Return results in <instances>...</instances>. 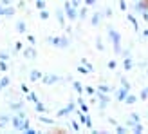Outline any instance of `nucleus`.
Masks as SVG:
<instances>
[{"label":"nucleus","mask_w":148,"mask_h":134,"mask_svg":"<svg viewBox=\"0 0 148 134\" xmlns=\"http://www.w3.org/2000/svg\"><path fill=\"white\" fill-rule=\"evenodd\" d=\"M146 2H148V0H146Z\"/></svg>","instance_id":"obj_1"}]
</instances>
